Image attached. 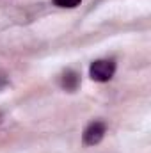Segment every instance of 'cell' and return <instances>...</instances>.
<instances>
[{
    "mask_svg": "<svg viewBox=\"0 0 151 153\" xmlns=\"http://www.w3.org/2000/svg\"><path fill=\"white\" fill-rule=\"evenodd\" d=\"M105 132H107V126H105L103 121H93V123H89L87 128L84 130V135H82L84 144L85 146H94V144L101 143Z\"/></svg>",
    "mask_w": 151,
    "mask_h": 153,
    "instance_id": "7a4b0ae2",
    "label": "cell"
},
{
    "mask_svg": "<svg viewBox=\"0 0 151 153\" xmlns=\"http://www.w3.org/2000/svg\"><path fill=\"white\" fill-rule=\"evenodd\" d=\"M7 84H9L7 76L4 75V73H0V91H2V89H5V87H7Z\"/></svg>",
    "mask_w": 151,
    "mask_h": 153,
    "instance_id": "5b68a950",
    "label": "cell"
},
{
    "mask_svg": "<svg viewBox=\"0 0 151 153\" xmlns=\"http://www.w3.org/2000/svg\"><path fill=\"white\" fill-rule=\"evenodd\" d=\"M115 73V62L112 59H98L89 66V76L94 82H109Z\"/></svg>",
    "mask_w": 151,
    "mask_h": 153,
    "instance_id": "6da1fadb",
    "label": "cell"
},
{
    "mask_svg": "<svg viewBox=\"0 0 151 153\" xmlns=\"http://www.w3.org/2000/svg\"><path fill=\"white\" fill-rule=\"evenodd\" d=\"M0 117H2V114H0Z\"/></svg>",
    "mask_w": 151,
    "mask_h": 153,
    "instance_id": "8992f818",
    "label": "cell"
},
{
    "mask_svg": "<svg viewBox=\"0 0 151 153\" xmlns=\"http://www.w3.org/2000/svg\"><path fill=\"white\" fill-rule=\"evenodd\" d=\"M82 0H53V4L57 7H68V9H73L76 5H80Z\"/></svg>",
    "mask_w": 151,
    "mask_h": 153,
    "instance_id": "277c9868",
    "label": "cell"
},
{
    "mask_svg": "<svg viewBox=\"0 0 151 153\" xmlns=\"http://www.w3.org/2000/svg\"><path fill=\"white\" fill-rule=\"evenodd\" d=\"M61 85H62V89L73 93L80 85V76L76 75L73 70H68L66 73H62V76H61Z\"/></svg>",
    "mask_w": 151,
    "mask_h": 153,
    "instance_id": "3957f363",
    "label": "cell"
}]
</instances>
